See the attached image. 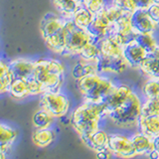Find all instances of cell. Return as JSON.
<instances>
[{
	"label": "cell",
	"instance_id": "obj_27",
	"mask_svg": "<svg viewBox=\"0 0 159 159\" xmlns=\"http://www.w3.org/2000/svg\"><path fill=\"white\" fill-rule=\"evenodd\" d=\"M54 116H52L47 111L40 107L38 111L33 114L32 117V124L35 128H49L52 126L55 120Z\"/></svg>",
	"mask_w": 159,
	"mask_h": 159
},
{
	"label": "cell",
	"instance_id": "obj_34",
	"mask_svg": "<svg viewBox=\"0 0 159 159\" xmlns=\"http://www.w3.org/2000/svg\"><path fill=\"white\" fill-rule=\"evenodd\" d=\"M81 4L93 13H98L106 6V0H81Z\"/></svg>",
	"mask_w": 159,
	"mask_h": 159
},
{
	"label": "cell",
	"instance_id": "obj_30",
	"mask_svg": "<svg viewBox=\"0 0 159 159\" xmlns=\"http://www.w3.org/2000/svg\"><path fill=\"white\" fill-rule=\"evenodd\" d=\"M141 93L144 98L159 97V80L146 79L141 87Z\"/></svg>",
	"mask_w": 159,
	"mask_h": 159
},
{
	"label": "cell",
	"instance_id": "obj_25",
	"mask_svg": "<svg viewBox=\"0 0 159 159\" xmlns=\"http://www.w3.org/2000/svg\"><path fill=\"white\" fill-rule=\"evenodd\" d=\"M56 138V132L51 127L49 128H35L32 133V141L36 146L44 148L52 144Z\"/></svg>",
	"mask_w": 159,
	"mask_h": 159
},
{
	"label": "cell",
	"instance_id": "obj_6",
	"mask_svg": "<svg viewBox=\"0 0 159 159\" xmlns=\"http://www.w3.org/2000/svg\"><path fill=\"white\" fill-rule=\"evenodd\" d=\"M39 106L55 118H61L68 113L71 102L66 94L61 92H47L40 96Z\"/></svg>",
	"mask_w": 159,
	"mask_h": 159
},
{
	"label": "cell",
	"instance_id": "obj_32",
	"mask_svg": "<svg viewBox=\"0 0 159 159\" xmlns=\"http://www.w3.org/2000/svg\"><path fill=\"white\" fill-rule=\"evenodd\" d=\"M141 116H159V97L153 98H144V101H142Z\"/></svg>",
	"mask_w": 159,
	"mask_h": 159
},
{
	"label": "cell",
	"instance_id": "obj_28",
	"mask_svg": "<svg viewBox=\"0 0 159 159\" xmlns=\"http://www.w3.org/2000/svg\"><path fill=\"white\" fill-rule=\"evenodd\" d=\"M79 58L86 60L88 62L98 64L101 59V50H99L98 43L91 42L83 49L82 53L80 54Z\"/></svg>",
	"mask_w": 159,
	"mask_h": 159
},
{
	"label": "cell",
	"instance_id": "obj_3",
	"mask_svg": "<svg viewBox=\"0 0 159 159\" xmlns=\"http://www.w3.org/2000/svg\"><path fill=\"white\" fill-rule=\"evenodd\" d=\"M112 80L102 74L89 75L77 81V88L84 102L102 104L116 88Z\"/></svg>",
	"mask_w": 159,
	"mask_h": 159
},
{
	"label": "cell",
	"instance_id": "obj_14",
	"mask_svg": "<svg viewBox=\"0 0 159 159\" xmlns=\"http://www.w3.org/2000/svg\"><path fill=\"white\" fill-rule=\"evenodd\" d=\"M34 63L35 61H33V60L26 59V58H18L8 63L12 80L33 79Z\"/></svg>",
	"mask_w": 159,
	"mask_h": 159
},
{
	"label": "cell",
	"instance_id": "obj_15",
	"mask_svg": "<svg viewBox=\"0 0 159 159\" xmlns=\"http://www.w3.org/2000/svg\"><path fill=\"white\" fill-rule=\"evenodd\" d=\"M98 67L99 73L102 75H119L130 68L124 56L119 58H104L101 56V59L98 63Z\"/></svg>",
	"mask_w": 159,
	"mask_h": 159
},
{
	"label": "cell",
	"instance_id": "obj_24",
	"mask_svg": "<svg viewBox=\"0 0 159 159\" xmlns=\"http://www.w3.org/2000/svg\"><path fill=\"white\" fill-rule=\"evenodd\" d=\"M138 130L152 138L159 135V116H141L138 121Z\"/></svg>",
	"mask_w": 159,
	"mask_h": 159
},
{
	"label": "cell",
	"instance_id": "obj_8",
	"mask_svg": "<svg viewBox=\"0 0 159 159\" xmlns=\"http://www.w3.org/2000/svg\"><path fill=\"white\" fill-rule=\"evenodd\" d=\"M108 147L114 157L133 158L136 157L135 148L130 136L121 133H111L108 138Z\"/></svg>",
	"mask_w": 159,
	"mask_h": 159
},
{
	"label": "cell",
	"instance_id": "obj_9",
	"mask_svg": "<svg viewBox=\"0 0 159 159\" xmlns=\"http://www.w3.org/2000/svg\"><path fill=\"white\" fill-rule=\"evenodd\" d=\"M66 19L63 18L60 14L49 12L45 14L40 22V33L44 41L57 36L65 30Z\"/></svg>",
	"mask_w": 159,
	"mask_h": 159
},
{
	"label": "cell",
	"instance_id": "obj_36",
	"mask_svg": "<svg viewBox=\"0 0 159 159\" xmlns=\"http://www.w3.org/2000/svg\"><path fill=\"white\" fill-rule=\"evenodd\" d=\"M154 3H155L154 0H135L137 10H145V11H147Z\"/></svg>",
	"mask_w": 159,
	"mask_h": 159
},
{
	"label": "cell",
	"instance_id": "obj_38",
	"mask_svg": "<svg viewBox=\"0 0 159 159\" xmlns=\"http://www.w3.org/2000/svg\"><path fill=\"white\" fill-rule=\"evenodd\" d=\"M153 145H154V149L148 155V157L153 159H159V135L153 138Z\"/></svg>",
	"mask_w": 159,
	"mask_h": 159
},
{
	"label": "cell",
	"instance_id": "obj_39",
	"mask_svg": "<svg viewBox=\"0 0 159 159\" xmlns=\"http://www.w3.org/2000/svg\"><path fill=\"white\" fill-rule=\"evenodd\" d=\"M8 154L6 152H4L2 150H0V159H4V158H6L7 157Z\"/></svg>",
	"mask_w": 159,
	"mask_h": 159
},
{
	"label": "cell",
	"instance_id": "obj_22",
	"mask_svg": "<svg viewBox=\"0 0 159 159\" xmlns=\"http://www.w3.org/2000/svg\"><path fill=\"white\" fill-rule=\"evenodd\" d=\"M54 7L63 18L72 19L76 10L81 6V0H52Z\"/></svg>",
	"mask_w": 159,
	"mask_h": 159
},
{
	"label": "cell",
	"instance_id": "obj_16",
	"mask_svg": "<svg viewBox=\"0 0 159 159\" xmlns=\"http://www.w3.org/2000/svg\"><path fill=\"white\" fill-rule=\"evenodd\" d=\"M108 35H118L130 41L135 37L132 31L131 25V14H123L120 18H118L116 22L111 25Z\"/></svg>",
	"mask_w": 159,
	"mask_h": 159
},
{
	"label": "cell",
	"instance_id": "obj_37",
	"mask_svg": "<svg viewBox=\"0 0 159 159\" xmlns=\"http://www.w3.org/2000/svg\"><path fill=\"white\" fill-rule=\"evenodd\" d=\"M97 156L98 158H102V159H107V158H111V157H114L113 156V153L111 152V148L108 147V145L107 147H103L102 149H99L96 152Z\"/></svg>",
	"mask_w": 159,
	"mask_h": 159
},
{
	"label": "cell",
	"instance_id": "obj_35",
	"mask_svg": "<svg viewBox=\"0 0 159 159\" xmlns=\"http://www.w3.org/2000/svg\"><path fill=\"white\" fill-rule=\"evenodd\" d=\"M148 14L150 15V17L153 19V21L157 24L159 27V4L154 3L152 6L147 10Z\"/></svg>",
	"mask_w": 159,
	"mask_h": 159
},
{
	"label": "cell",
	"instance_id": "obj_11",
	"mask_svg": "<svg viewBox=\"0 0 159 159\" xmlns=\"http://www.w3.org/2000/svg\"><path fill=\"white\" fill-rule=\"evenodd\" d=\"M148 52L134 37L123 46V56L125 57L130 69H137L142 61L148 56Z\"/></svg>",
	"mask_w": 159,
	"mask_h": 159
},
{
	"label": "cell",
	"instance_id": "obj_26",
	"mask_svg": "<svg viewBox=\"0 0 159 159\" xmlns=\"http://www.w3.org/2000/svg\"><path fill=\"white\" fill-rule=\"evenodd\" d=\"M93 18H94V13H93L87 8H84L83 5H81V6L76 10V12L74 13L72 20L78 27L88 30L89 25L92 24Z\"/></svg>",
	"mask_w": 159,
	"mask_h": 159
},
{
	"label": "cell",
	"instance_id": "obj_12",
	"mask_svg": "<svg viewBox=\"0 0 159 159\" xmlns=\"http://www.w3.org/2000/svg\"><path fill=\"white\" fill-rule=\"evenodd\" d=\"M131 25L135 36L143 33L154 34L159 28L145 10H136L131 14Z\"/></svg>",
	"mask_w": 159,
	"mask_h": 159
},
{
	"label": "cell",
	"instance_id": "obj_13",
	"mask_svg": "<svg viewBox=\"0 0 159 159\" xmlns=\"http://www.w3.org/2000/svg\"><path fill=\"white\" fill-rule=\"evenodd\" d=\"M111 23L107 19L103 8L101 9L98 13L94 14V18L92 24L89 25L88 32L91 34L92 38L96 43H99L102 39L108 36L111 30Z\"/></svg>",
	"mask_w": 159,
	"mask_h": 159
},
{
	"label": "cell",
	"instance_id": "obj_1",
	"mask_svg": "<svg viewBox=\"0 0 159 159\" xmlns=\"http://www.w3.org/2000/svg\"><path fill=\"white\" fill-rule=\"evenodd\" d=\"M103 118V106L98 103L84 102L75 108L71 116V124L76 133L84 139L89 134L101 128Z\"/></svg>",
	"mask_w": 159,
	"mask_h": 159
},
{
	"label": "cell",
	"instance_id": "obj_40",
	"mask_svg": "<svg viewBox=\"0 0 159 159\" xmlns=\"http://www.w3.org/2000/svg\"><path fill=\"white\" fill-rule=\"evenodd\" d=\"M154 53H155L157 56L159 57V45H158V47H157V49L155 50V52H154Z\"/></svg>",
	"mask_w": 159,
	"mask_h": 159
},
{
	"label": "cell",
	"instance_id": "obj_29",
	"mask_svg": "<svg viewBox=\"0 0 159 159\" xmlns=\"http://www.w3.org/2000/svg\"><path fill=\"white\" fill-rule=\"evenodd\" d=\"M11 82L12 77L10 74L8 63L0 59V94L8 93Z\"/></svg>",
	"mask_w": 159,
	"mask_h": 159
},
{
	"label": "cell",
	"instance_id": "obj_2",
	"mask_svg": "<svg viewBox=\"0 0 159 159\" xmlns=\"http://www.w3.org/2000/svg\"><path fill=\"white\" fill-rule=\"evenodd\" d=\"M64 64L57 59H39L34 63L33 78L44 93L61 92L65 82Z\"/></svg>",
	"mask_w": 159,
	"mask_h": 159
},
{
	"label": "cell",
	"instance_id": "obj_4",
	"mask_svg": "<svg viewBox=\"0 0 159 159\" xmlns=\"http://www.w3.org/2000/svg\"><path fill=\"white\" fill-rule=\"evenodd\" d=\"M142 101L135 92H132L125 102L109 112L106 118L120 129H134L138 127L141 116Z\"/></svg>",
	"mask_w": 159,
	"mask_h": 159
},
{
	"label": "cell",
	"instance_id": "obj_10",
	"mask_svg": "<svg viewBox=\"0 0 159 159\" xmlns=\"http://www.w3.org/2000/svg\"><path fill=\"white\" fill-rule=\"evenodd\" d=\"M132 92L133 91L131 87L128 86L126 84H116L114 89L102 103L104 117H106L111 111H112L114 108H116L118 106H120L123 102H125V99L130 96Z\"/></svg>",
	"mask_w": 159,
	"mask_h": 159
},
{
	"label": "cell",
	"instance_id": "obj_5",
	"mask_svg": "<svg viewBox=\"0 0 159 159\" xmlns=\"http://www.w3.org/2000/svg\"><path fill=\"white\" fill-rule=\"evenodd\" d=\"M65 38H66V49L62 55L64 57H79L83 49L89 43L94 42L88 30L78 27L72 19L66 20Z\"/></svg>",
	"mask_w": 159,
	"mask_h": 159
},
{
	"label": "cell",
	"instance_id": "obj_21",
	"mask_svg": "<svg viewBox=\"0 0 159 159\" xmlns=\"http://www.w3.org/2000/svg\"><path fill=\"white\" fill-rule=\"evenodd\" d=\"M101 56L104 58H119L123 56V47L111 37L107 36L98 43Z\"/></svg>",
	"mask_w": 159,
	"mask_h": 159
},
{
	"label": "cell",
	"instance_id": "obj_20",
	"mask_svg": "<svg viewBox=\"0 0 159 159\" xmlns=\"http://www.w3.org/2000/svg\"><path fill=\"white\" fill-rule=\"evenodd\" d=\"M18 137V131L12 126L0 122V150L7 154L11 151L12 145Z\"/></svg>",
	"mask_w": 159,
	"mask_h": 159
},
{
	"label": "cell",
	"instance_id": "obj_31",
	"mask_svg": "<svg viewBox=\"0 0 159 159\" xmlns=\"http://www.w3.org/2000/svg\"><path fill=\"white\" fill-rule=\"evenodd\" d=\"M135 38L139 42V44L145 48V50L149 54L155 52V50L157 49L159 45L156 38L154 37V34H151V33L138 34L135 36Z\"/></svg>",
	"mask_w": 159,
	"mask_h": 159
},
{
	"label": "cell",
	"instance_id": "obj_7",
	"mask_svg": "<svg viewBox=\"0 0 159 159\" xmlns=\"http://www.w3.org/2000/svg\"><path fill=\"white\" fill-rule=\"evenodd\" d=\"M8 93L15 101H22L31 96H41L43 91L34 78L30 80L16 79L12 80Z\"/></svg>",
	"mask_w": 159,
	"mask_h": 159
},
{
	"label": "cell",
	"instance_id": "obj_41",
	"mask_svg": "<svg viewBox=\"0 0 159 159\" xmlns=\"http://www.w3.org/2000/svg\"><path fill=\"white\" fill-rule=\"evenodd\" d=\"M154 1H155V3H158L159 4V0H154Z\"/></svg>",
	"mask_w": 159,
	"mask_h": 159
},
{
	"label": "cell",
	"instance_id": "obj_17",
	"mask_svg": "<svg viewBox=\"0 0 159 159\" xmlns=\"http://www.w3.org/2000/svg\"><path fill=\"white\" fill-rule=\"evenodd\" d=\"M130 137L137 156H148L153 151L154 145L152 137L146 135L139 130L134 132Z\"/></svg>",
	"mask_w": 159,
	"mask_h": 159
},
{
	"label": "cell",
	"instance_id": "obj_19",
	"mask_svg": "<svg viewBox=\"0 0 159 159\" xmlns=\"http://www.w3.org/2000/svg\"><path fill=\"white\" fill-rule=\"evenodd\" d=\"M108 138H109V134L104 131L103 129L98 128V130L91 133L89 136L83 139L82 141L89 149L97 152L99 149L107 147L108 145Z\"/></svg>",
	"mask_w": 159,
	"mask_h": 159
},
{
	"label": "cell",
	"instance_id": "obj_33",
	"mask_svg": "<svg viewBox=\"0 0 159 159\" xmlns=\"http://www.w3.org/2000/svg\"><path fill=\"white\" fill-rule=\"evenodd\" d=\"M111 3L121 9L126 14H132L137 10L135 0H111Z\"/></svg>",
	"mask_w": 159,
	"mask_h": 159
},
{
	"label": "cell",
	"instance_id": "obj_18",
	"mask_svg": "<svg viewBox=\"0 0 159 159\" xmlns=\"http://www.w3.org/2000/svg\"><path fill=\"white\" fill-rule=\"evenodd\" d=\"M145 79L159 80V57L155 53L148 54L138 68Z\"/></svg>",
	"mask_w": 159,
	"mask_h": 159
},
{
	"label": "cell",
	"instance_id": "obj_23",
	"mask_svg": "<svg viewBox=\"0 0 159 159\" xmlns=\"http://www.w3.org/2000/svg\"><path fill=\"white\" fill-rule=\"evenodd\" d=\"M98 64H94L92 62H88L86 60H83L80 58L79 61L74 65L72 68V77L78 81L89 75L98 74Z\"/></svg>",
	"mask_w": 159,
	"mask_h": 159
}]
</instances>
